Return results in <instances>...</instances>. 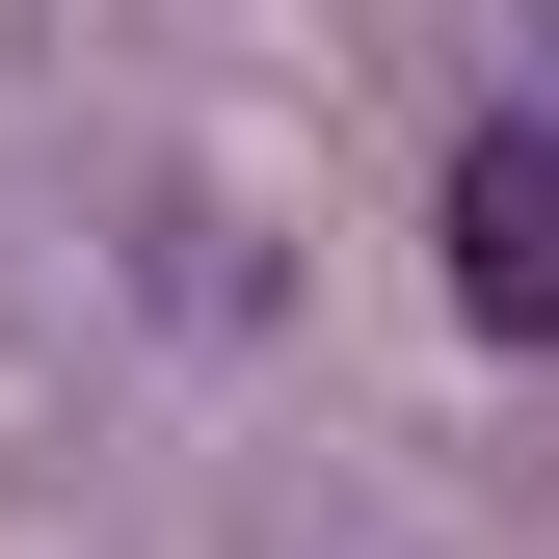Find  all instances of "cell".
<instances>
[{
  "mask_svg": "<svg viewBox=\"0 0 559 559\" xmlns=\"http://www.w3.org/2000/svg\"><path fill=\"white\" fill-rule=\"evenodd\" d=\"M453 320L559 346V133H453Z\"/></svg>",
  "mask_w": 559,
  "mask_h": 559,
  "instance_id": "1",
  "label": "cell"
}]
</instances>
